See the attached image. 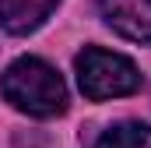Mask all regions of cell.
I'll return each instance as SVG.
<instances>
[{
    "mask_svg": "<svg viewBox=\"0 0 151 148\" xmlns=\"http://www.w3.org/2000/svg\"><path fill=\"white\" fill-rule=\"evenodd\" d=\"M95 148H151V127L134 123V120L116 123L95 141Z\"/></svg>",
    "mask_w": 151,
    "mask_h": 148,
    "instance_id": "5b68a950",
    "label": "cell"
},
{
    "mask_svg": "<svg viewBox=\"0 0 151 148\" xmlns=\"http://www.w3.org/2000/svg\"><path fill=\"white\" fill-rule=\"evenodd\" d=\"M74 71H77L81 92L95 102L119 99V95H130V92L141 88V74L134 67V60L109 53V49H99V46H88L84 53H77Z\"/></svg>",
    "mask_w": 151,
    "mask_h": 148,
    "instance_id": "7a4b0ae2",
    "label": "cell"
},
{
    "mask_svg": "<svg viewBox=\"0 0 151 148\" xmlns=\"http://www.w3.org/2000/svg\"><path fill=\"white\" fill-rule=\"evenodd\" d=\"M60 0H0V25L11 36H28L53 14Z\"/></svg>",
    "mask_w": 151,
    "mask_h": 148,
    "instance_id": "277c9868",
    "label": "cell"
},
{
    "mask_svg": "<svg viewBox=\"0 0 151 148\" xmlns=\"http://www.w3.org/2000/svg\"><path fill=\"white\" fill-rule=\"evenodd\" d=\"M0 95L14 106V110L49 120L67 110V85L56 74V67H49L39 57H21L14 60L7 71L0 74Z\"/></svg>",
    "mask_w": 151,
    "mask_h": 148,
    "instance_id": "6da1fadb",
    "label": "cell"
},
{
    "mask_svg": "<svg viewBox=\"0 0 151 148\" xmlns=\"http://www.w3.org/2000/svg\"><path fill=\"white\" fill-rule=\"evenodd\" d=\"M102 14L119 36L151 42V0H102Z\"/></svg>",
    "mask_w": 151,
    "mask_h": 148,
    "instance_id": "3957f363",
    "label": "cell"
}]
</instances>
